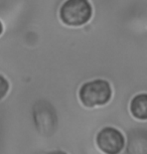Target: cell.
I'll return each mask as SVG.
<instances>
[{
  "instance_id": "obj_7",
  "label": "cell",
  "mask_w": 147,
  "mask_h": 154,
  "mask_svg": "<svg viewBox=\"0 0 147 154\" xmlns=\"http://www.w3.org/2000/svg\"><path fill=\"white\" fill-rule=\"evenodd\" d=\"M2 31H3V26H2V23L0 21V34L2 33Z\"/></svg>"
},
{
  "instance_id": "obj_1",
  "label": "cell",
  "mask_w": 147,
  "mask_h": 154,
  "mask_svg": "<svg viewBox=\"0 0 147 154\" xmlns=\"http://www.w3.org/2000/svg\"><path fill=\"white\" fill-rule=\"evenodd\" d=\"M79 97L84 106L93 108L107 104L112 97V89L107 81L94 80L81 87Z\"/></svg>"
},
{
  "instance_id": "obj_4",
  "label": "cell",
  "mask_w": 147,
  "mask_h": 154,
  "mask_svg": "<svg viewBox=\"0 0 147 154\" xmlns=\"http://www.w3.org/2000/svg\"><path fill=\"white\" fill-rule=\"evenodd\" d=\"M39 104L40 107H35L34 110V120L39 132L48 135L54 132L56 127V114L51 105L44 106V102H40Z\"/></svg>"
},
{
  "instance_id": "obj_2",
  "label": "cell",
  "mask_w": 147,
  "mask_h": 154,
  "mask_svg": "<svg viewBox=\"0 0 147 154\" xmlns=\"http://www.w3.org/2000/svg\"><path fill=\"white\" fill-rule=\"evenodd\" d=\"M92 14L88 0H67L60 10V20L69 26H82L91 19Z\"/></svg>"
},
{
  "instance_id": "obj_5",
  "label": "cell",
  "mask_w": 147,
  "mask_h": 154,
  "mask_svg": "<svg viewBox=\"0 0 147 154\" xmlns=\"http://www.w3.org/2000/svg\"><path fill=\"white\" fill-rule=\"evenodd\" d=\"M130 111L138 120H147V94H139L132 99Z\"/></svg>"
},
{
  "instance_id": "obj_3",
  "label": "cell",
  "mask_w": 147,
  "mask_h": 154,
  "mask_svg": "<svg viewBox=\"0 0 147 154\" xmlns=\"http://www.w3.org/2000/svg\"><path fill=\"white\" fill-rule=\"evenodd\" d=\"M125 139L119 130L113 127L103 128L97 135V145L103 152L117 154L122 151Z\"/></svg>"
},
{
  "instance_id": "obj_6",
  "label": "cell",
  "mask_w": 147,
  "mask_h": 154,
  "mask_svg": "<svg viewBox=\"0 0 147 154\" xmlns=\"http://www.w3.org/2000/svg\"><path fill=\"white\" fill-rule=\"evenodd\" d=\"M8 90H9V84H8L7 80L3 75H0V100L6 96Z\"/></svg>"
}]
</instances>
